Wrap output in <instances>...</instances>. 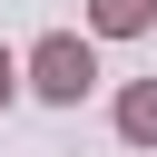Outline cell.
<instances>
[{
    "mask_svg": "<svg viewBox=\"0 0 157 157\" xmlns=\"http://www.w3.org/2000/svg\"><path fill=\"white\" fill-rule=\"evenodd\" d=\"M88 78H98V49H88L78 29H49V39L29 49V88H39L49 108H78V98H88Z\"/></svg>",
    "mask_w": 157,
    "mask_h": 157,
    "instance_id": "6da1fadb",
    "label": "cell"
},
{
    "mask_svg": "<svg viewBox=\"0 0 157 157\" xmlns=\"http://www.w3.org/2000/svg\"><path fill=\"white\" fill-rule=\"evenodd\" d=\"M118 137H137V147H157V78H137V88L118 98Z\"/></svg>",
    "mask_w": 157,
    "mask_h": 157,
    "instance_id": "3957f363",
    "label": "cell"
},
{
    "mask_svg": "<svg viewBox=\"0 0 157 157\" xmlns=\"http://www.w3.org/2000/svg\"><path fill=\"white\" fill-rule=\"evenodd\" d=\"M147 20H157V0H88V29L98 39H137Z\"/></svg>",
    "mask_w": 157,
    "mask_h": 157,
    "instance_id": "7a4b0ae2",
    "label": "cell"
},
{
    "mask_svg": "<svg viewBox=\"0 0 157 157\" xmlns=\"http://www.w3.org/2000/svg\"><path fill=\"white\" fill-rule=\"evenodd\" d=\"M10 88H20V59H10V49H0V108H10Z\"/></svg>",
    "mask_w": 157,
    "mask_h": 157,
    "instance_id": "277c9868",
    "label": "cell"
}]
</instances>
